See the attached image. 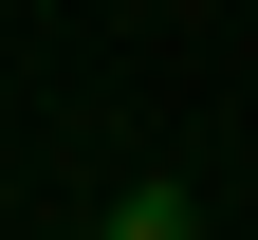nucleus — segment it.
Returning <instances> with one entry per match:
<instances>
[{
    "label": "nucleus",
    "mask_w": 258,
    "mask_h": 240,
    "mask_svg": "<svg viewBox=\"0 0 258 240\" xmlns=\"http://www.w3.org/2000/svg\"><path fill=\"white\" fill-rule=\"evenodd\" d=\"M92 240H203V203H184V185H129V203H111Z\"/></svg>",
    "instance_id": "obj_1"
}]
</instances>
